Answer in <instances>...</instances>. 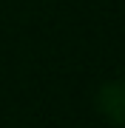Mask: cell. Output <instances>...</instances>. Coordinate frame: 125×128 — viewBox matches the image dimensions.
I'll use <instances>...</instances> for the list:
<instances>
[{"label": "cell", "instance_id": "obj_1", "mask_svg": "<svg viewBox=\"0 0 125 128\" xmlns=\"http://www.w3.org/2000/svg\"><path fill=\"white\" fill-rule=\"evenodd\" d=\"M97 102H100V111L111 120V122L125 125V80L105 82L100 97H97Z\"/></svg>", "mask_w": 125, "mask_h": 128}]
</instances>
